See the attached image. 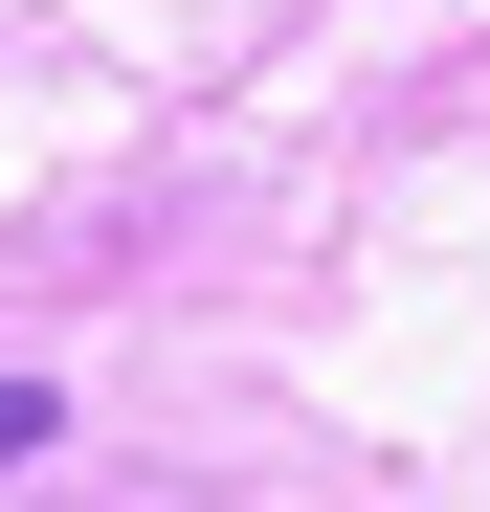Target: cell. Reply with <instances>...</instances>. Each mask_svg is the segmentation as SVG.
I'll return each instance as SVG.
<instances>
[{
	"label": "cell",
	"instance_id": "cell-1",
	"mask_svg": "<svg viewBox=\"0 0 490 512\" xmlns=\"http://www.w3.org/2000/svg\"><path fill=\"white\" fill-rule=\"evenodd\" d=\"M45 423H67V401H45V379H0V468H45Z\"/></svg>",
	"mask_w": 490,
	"mask_h": 512
}]
</instances>
